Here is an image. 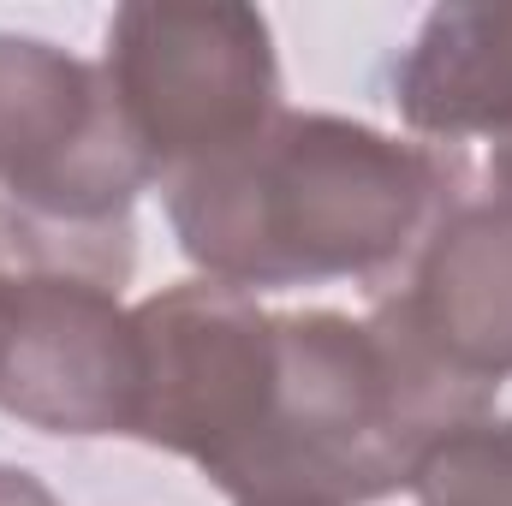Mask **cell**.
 <instances>
[{
    "label": "cell",
    "mask_w": 512,
    "mask_h": 506,
    "mask_svg": "<svg viewBox=\"0 0 512 506\" xmlns=\"http://www.w3.org/2000/svg\"><path fill=\"white\" fill-rule=\"evenodd\" d=\"M370 316L429 376L495 411V393L512 376V203H453Z\"/></svg>",
    "instance_id": "obj_6"
},
{
    "label": "cell",
    "mask_w": 512,
    "mask_h": 506,
    "mask_svg": "<svg viewBox=\"0 0 512 506\" xmlns=\"http://www.w3.org/2000/svg\"><path fill=\"white\" fill-rule=\"evenodd\" d=\"M143 387L131 435L191 459L215 489H233L274 387V310L221 280H179L131 304Z\"/></svg>",
    "instance_id": "obj_4"
},
{
    "label": "cell",
    "mask_w": 512,
    "mask_h": 506,
    "mask_svg": "<svg viewBox=\"0 0 512 506\" xmlns=\"http://www.w3.org/2000/svg\"><path fill=\"white\" fill-rule=\"evenodd\" d=\"M0 506H60V501H54V489H48L36 471L0 465Z\"/></svg>",
    "instance_id": "obj_9"
},
{
    "label": "cell",
    "mask_w": 512,
    "mask_h": 506,
    "mask_svg": "<svg viewBox=\"0 0 512 506\" xmlns=\"http://www.w3.org/2000/svg\"><path fill=\"white\" fill-rule=\"evenodd\" d=\"M233 506H316V501H233Z\"/></svg>",
    "instance_id": "obj_10"
},
{
    "label": "cell",
    "mask_w": 512,
    "mask_h": 506,
    "mask_svg": "<svg viewBox=\"0 0 512 506\" xmlns=\"http://www.w3.org/2000/svg\"><path fill=\"white\" fill-rule=\"evenodd\" d=\"M143 387L137 316L120 286L0 251V411L42 435H131Z\"/></svg>",
    "instance_id": "obj_5"
},
{
    "label": "cell",
    "mask_w": 512,
    "mask_h": 506,
    "mask_svg": "<svg viewBox=\"0 0 512 506\" xmlns=\"http://www.w3.org/2000/svg\"><path fill=\"white\" fill-rule=\"evenodd\" d=\"M465 167L346 114H292L161 185L179 251L233 292L376 280L453 209Z\"/></svg>",
    "instance_id": "obj_1"
},
{
    "label": "cell",
    "mask_w": 512,
    "mask_h": 506,
    "mask_svg": "<svg viewBox=\"0 0 512 506\" xmlns=\"http://www.w3.org/2000/svg\"><path fill=\"white\" fill-rule=\"evenodd\" d=\"M489 417L429 376L376 316H274V387L233 501L376 506L411 489L423 453L459 423Z\"/></svg>",
    "instance_id": "obj_2"
},
{
    "label": "cell",
    "mask_w": 512,
    "mask_h": 506,
    "mask_svg": "<svg viewBox=\"0 0 512 506\" xmlns=\"http://www.w3.org/2000/svg\"><path fill=\"white\" fill-rule=\"evenodd\" d=\"M417 506H512V417H471L441 435L417 477Z\"/></svg>",
    "instance_id": "obj_8"
},
{
    "label": "cell",
    "mask_w": 512,
    "mask_h": 506,
    "mask_svg": "<svg viewBox=\"0 0 512 506\" xmlns=\"http://www.w3.org/2000/svg\"><path fill=\"white\" fill-rule=\"evenodd\" d=\"M96 66L155 185L227 155L280 114L274 30L256 6H120Z\"/></svg>",
    "instance_id": "obj_3"
},
{
    "label": "cell",
    "mask_w": 512,
    "mask_h": 506,
    "mask_svg": "<svg viewBox=\"0 0 512 506\" xmlns=\"http://www.w3.org/2000/svg\"><path fill=\"white\" fill-rule=\"evenodd\" d=\"M393 102L429 149H483L489 197L512 203V0L435 6L393 66Z\"/></svg>",
    "instance_id": "obj_7"
}]
</instances>
